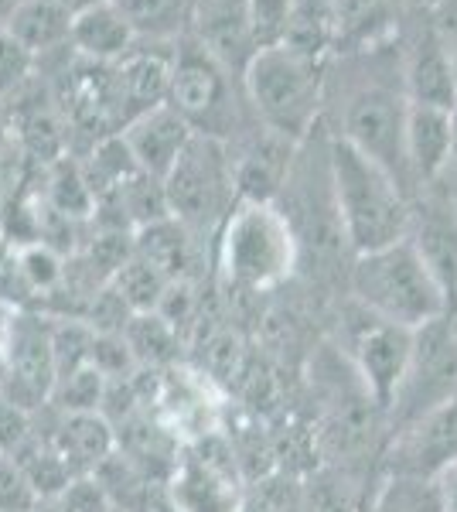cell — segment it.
Here are the masks:
<instances>
[{
  "label": "cell",
  "mask_w": 457,
  "mask_h": 512,
  "mask_svg": "<svg viewBox=\"0 0 457 512\" xmlns=\"http://www.w3.org/2000/svg\"><path fill=\"white\" fill-rule=\"evenodd\" d=\"M219 287L232 297H267L301 274V246L277 202H236L212 243Z\"/></svg>",
  "instance_id": "1"
},
{
  "label": "cell",
  "mask_w": 457,
  "mask_h": 512,
  "mask_svg": "<svg viewBox=\"0 0 457 512\" xmlns=\"http://www.w3.org/2000/svg\"><path fill=\"white\" fill-rule=\"evenodd\" d=\"M331 178H335L338 216L355 256L376 253L410 236L413 198L382 164L359 147L331 134Z\"/></svg>",
  "instance_id": "2"
},
{
  "label": "cell",
  "mask_w": 457,
  "mask_h": 512,
  "mask_svg": "<svg viewBox=\"0 0 457 512\" xmlns=\"http://www.w3.org/2000/svg\"><path fill=\"white\" fill-rule=\"evenodd\" d=\"M348 297H355L372 315L413 332L454 315L444 284L410 236L376 253L355 256L348 274Z\"/></svg>",
  "instance_id": "3"
},
{
  "label": "cell",
  "mask_w": 457,
  "mask_h": 512,
  "mask_svg": "<svg viewBox=\"0 0 457 512\" xmlns=\"http://www.w3.org/2000/svg\"><path fill=\"white\" fill-rule=\"evenodd\" d=\"M243 89L256 123L301 144L324 123L328 62L290 45L260 48L243 72Z\"/></svg>",
  "instance_id": "4"
},
{
  "label": "cell",
  "mask_w": 457,
  "mask_h": 512,
  "mask_svg": "<svg viewBox=\"0 0 457 512\" xmlns=\"http://www.w3.org/2000/svg\"><path fill=\"white\" fill-rule=\"evenodd\" d=\"M168 103L191 123L195 134L226 140V144L243 137L256 123V120L246 123V113L253 117V110L246 103L243 79L232 76L226 65L215 62L188 35L178 41Z\"/></svg>",
  "instance_id": "5"
},
{
  "label": "cell",
  "mask_w": 457,
  "mask_h": 512,
  "mask_svg": "<svg viewBox=\"0 0 457 512\" xmlns=\"http://www.w3.org/2000/svg\"><path fill=\"white\" fill-rule=\"evenodd\" d=\"M342 117H338L335 137L348 140L359 147L365 158L389 171L406 195L417 198L410 178V164H406V113H410V99H406L403 79L389 82L382 76H362L359 82H348L342 103H338Z\"/></svg>",
  "instance_id": "6"
},
{
  "label": "cell",
  "mask_w": 457,
  "mask_h": 512,
  "mask_svg": "<svg viewBox=\"0 0 457 512\" xmlns=\"http://www.w3.org/2000/svg\"><path fill=\"white\" fill-rule=\"evenodd\" d=\"M171 216L195 233L198 239L219 236L222 222L232 212L236 198V164L226 140L195 134L171 175L164 178Z\"/></svg>",
  "instance_id": "7"
},
{
  "label": "cell",
  "mask_w": 457,
  "mask_h": 512,
  "mask_svg": "<svg viewBox=\"0 0 457 512\" xmlns=\"http://www.w3.org/2000/svg\"><path fill=\"white\" fill-rule=\"evenodd\" d=\"M338 321H342V349L348 362L355 366V373L365 383V390L372 393V400L389 414L396 390H400L406 369H410L413 349H417V332L372 315L369 308H362L348 294L342 301Z\"/></svg>",
  "instance_id": "8"
},
{
  "label": "cell",
  "mask_w": 457,
  "mask_h": 512,
  "mask_svg": "<svg viewBox=\"0 0 457 512\" xmlns=\"http://www.w3.org/2000/svg\"><path fill=\"white\" fill-rule=\"evenodd\" d=\"M168 499L174 512H246V472L226 434L181 448Z\"/></svg>",
  "instance_id": "9"
},
{
  "label": "cell",
  "mask_w": 457,
  "mask_h": 512,
  "mask_svg": "<svg viewBox=\"0 0 457 512\" xmlns=\"http://www.w3.org/2000/svg\"><path fill=\"white\" fill-rule=\"evenodd\" d=\"M457 396V321L454 315L430 321L417 332L410 369H406L396 400L389 407V437L430 410Z\"/></svg>",
  "instance_id": "10"
},
{
  "label": "cell",
  "mask_w": 457,
  "mask_h": 512,
  "mask_svg": "<svg viewBox=\"0 0 457 512\" xmlns=\"http://www.w3.org/2000/svg\"><path fill=\"white\" fill-rule=\"evenodd\" d=\"M151 410L181 444H195L226 431L229 396L226 386L202 366L178 362V366L157 373Z\"/></svg>",
  "instance_id": "11"
},
{
  "label": "cell",
  "mask_w": 457,
  "mask_h": 512,
  "mask_svg": "<svg viewBox=\"0 0 457 512\" xmlns=\"http://www.w3.org/2000/svg\"><path fill=\"white\" fill-rule=\"evenodd\" d=\"M451 465H457V396L396 431L382 454L386 478L437 482Z\"/></svg>",
  "instance_id": "12"
},
{
  "label": "cell",
  "mask_w": 457,
  "mask_h": 512,
  "mask_svg": "<svg viewBox=\"0 0 457 512\" xmlns=\"http://www.w3.org/2000/svg\"><path fill=\"white\" fill-rule=\"evenodd\" d=\"M4 386L0 396L21 410L48 407L58 383L55 352H52V321L38 315H14L11 335L4 345Z\"/></svg>",
  "instance_id": "13"
},
{
  "label": "cell",
  "mask_w": 457,
  "mask_h": 512,
  "mask_svg": "<svg viewBox=\"0 0 457 512\" xmlns=\"http://www.w3.org/2000/svg\"><path fill=\"white\" fill-rule=\"evenodd\" d=\"M174 59H178V41H137L120 62L110 65L116 134L140 113L168 103Z\"/></svg>",
  "instance_id": "14"
},
{
  "label": "cell",
  "mask_w": 457,
  "mask_h": 512,
  "mask_svg": "<svg viewBox=\"0 0 457 512\" xmlns=\"http://www.w3.org/2000/svg\"><path fill=\"white\" fill-rule=\"evenodd\" d=\"M188 38L239 79L260 52L249 0H191Z\"/></svg>",
  "instance_id": "15"
},
{
  "label": "cell",
  "mask_w": 457,
  "mask_h": 512,
  "mask_svg": "<svg viewBox=\"0 0 457 512\" xmlns=\"http://www.w3.org/2000/svg\"><path fill=\"white\" fill-rule=\"evenodd\" d=\"M195 130L191 123L174 110L171 103H161L154 110L140 113L137 120H130L120 130V140L127 144L130 158L144 175L151 178H168L171 168L178 164V158L185 154V147L191 144Z\"/></svg>",
  "instance_id": "16"
},
{
  "label": "cell",
  "mask_w": 457,
  "mask_h": 512,
  "mask_svg": "<svg viewBox=\"0 0 457 512\" xmlns=\"http://www.w3.org/2000/svg\"><path fill=\"white\" fill-rule=\"evenodd\" d=\"M457 110H440V106H417L410 103L406 113V164H410L413 192L444 181L447 168L454 161L457 140Z\"/></svg>",
  "instance_id": "17"
},
{
  "label": "cell",
  "mask_w": 457,
  "mask_h": 512,
  "mask_svg": "<svg viewBox=\"0 0 457 512\" xmlns=\"http://www.w3.org/2000/svg\"><path fill=\"white\" fill-rule=\"evenodd\" d=\"M403 86L406 99L417 106H440L457 110V69L454 52L440 41L434 28L413 38L410 52L403 55Z\"/></svg>",
  "instance_id": "18"
},
{
  "label": "cell",
  "mask_w": 457,
  "mask_h": 512,
  "mask_svg": "<svg viewBox=\"0 0 457 512\" xmlns=\"http://www.w3.org/2000/svg\"><path fill=\"white\" fill-rule=\"evenodd\" d=\"M55 451L65 458L76 478L96 475L99 465L116 454V427L106 414H62L55 410V424L45 434Z\"/></svg>",
  "instance_id": "19"
},
{
  "label": "cell",
  "mask_w": 457,
  "mask_h": 512,
  "mask_svg": "<svg viewBox=\"0 0 457 512\" xmlns=\"http://www.w3.org/2000/svg\"><path fill=\"white\" fill-rule=\"evenodd\" d=\"M137 41L140 38H137L134 24L123 18V11L113 0L82 7V11H76V18H72L69 48L86 62L113 65V62H120Z\"/></svg>",
  "instance_id": "20"
},
{
  "label": "cell",
  "mask_w": 457,
  "mask_h": 512,
  "mask_svg": "<svg viewBox=\"0 0 457 512\" xmlns=\"http://www.w3.org/2000/svg\"><path fill=\"white\" fill-rule=\"evenodd\" d=\"M202 243L185 222L164 216L134 233V250L151 260L168 280H198L202 267Z\"/></svg>",
  "instance_id": "21"
},
{
  "label": "cell",
  "mask_w": 457,
  "mask_h": 512,
  "mask_svg": "<svg viewBox=\"0 0 457 512\" xmlns=\"http://www.w3.org/2000/svg\"><path fill=\"white\" fill-rule=\"evenodd\" d=\"M72 18L76 14L62 0H21L4 28L24 45V52L35 55V62L55 52H69Z\"/></svg>",
  "instance_id": "22"
},
{
  "label": "cell",
  "mask_w": 457,
  "mask_h": 512,
  "mask_svg": "<svg viewBox=\"0 0 457 512\" xmlns=\"http://www.w3.org/2000/svg\"><path fill=\"white\" fill-rule=\"evenodd\" d=\"M335 18L338 48L362 52V48L386 45L400 18V0H328Z\"/></svg>",
  "instance_id": "23"
},
{
  "label": "cell",
  "mask_w": 457,
  "mask_h": 512,
  "mask_svg": "<svg viewBox=\"0 0 457 512\" xmlns=\"http://www.w3.org/2000/svg\"><path fill=\"white\" fill-rule=\"evenodd\" d=\"M123 338H127L130 352H134L140 369H151V373H164V369L178 366L181 362V345H185V335L178 328H171L157 311H147V315H134L123 328Z\"/></svg>",
  "instance_id": "24"
},
{
  "label": "cell",
  "mask_w": 457,
  "mask_h": 512,
  "mask_svg": "<svg viewBox=\"0 0 457 512\" xmlns=\"http://www.w3.org/2000/svg\"><path fill=\"white\" fill-rule=\"evenodd\" d=\"M48 188H45V209H52L55 216L79 222L96 216V192L86 178V168L82 161L62 158L55 164H48Z\"/></svg>",
  "instance_id": "25"
},
{
  "label": "cell",
  "mask_w": 457,
  "mask_h": 512,
  "mask_svg": "<svg viewBox=\"0 0 457 512\" xmlns=\"http://www.w3.org/2000/svg\"><path fill=\"white\" fill-rule=\"evenodd\" d=\"M140 41H181L188 35L191 0H113Z\"/></svg>",
  "instance_id": "26"
},
{
  "label": "cell",
  "mask_w": 457,
  "mask_h": 512,
  "mask_svg": "<svg viewBox=\"0 0 457 512\" xmlns=\"http://www.w3.org/2000/svg\"><path fill=\"white\" fill-rule=\"evenodd\" d=\"M168 284L171 280L164 277L151 260H144V256L134 250V256H130L110 280V291L127 304L130 315H147V311H157Z\"/></svg>",
  "instance_id": "27"
},
{
  "label": "cell",
  "mask_w": 457,
  "mask_h": 512,
  "mask_svg": "<svg viewBox=\"0 0 457 512\" xmlns=\"http://www.w3.org/2000/svg\"><path fill=\"white\" fill-rule=\"evenodd\" d=\"M106 390H110V379L99 373V369L86 366L79 373L58 379L48 407L62 410V414H103Z\"/></svg>",
  "instance_id": "28"
},
{
  "label": "cell",
  "mask_w": 457,
  "mask_h": 512,
  "mask_svg": "<svg viewBox=\"0 0 457 512\" xmlns=\"http://www.w3.org/2000/svg\"><path fill=\"white\" fill-rule=\"evenodd\" d=\"M38 76V62L11 31L0 24V99L18 96L31 79Z\"/></svg>",
  "instance_id": "29"
},
{
  "label": "cell",
  "mask_w": 457,
  "mask_h": 512,
  "mask_svg": "<svg viewBox=\"0 0 457 512\" xmlns=\"http://www.w3.org/2000/svg\"><path fill=\"white\" fill-rule=\"evenodd\" d=\"M297 4H301V0H249L256 45H260V48L284 45L290 24H294Z\"/></svg>",
  "instance_id": "30"
},
{
  "label": "cell",
  "mask_w": 457,
  "mask_h": 512,
  "mask_svg": "<svg viewBox=\"0 0 457 512\" xmlns=\"http://www.w3.org/2000/svg\"><path fill=\"white\" fill-rule=\"evenodd\" d=\"M38 506V492L31 489L28 475L14 461V454L0 451V512H31Z\"/></svg>",
  "instance_id": "31"
},
{
  "label": "cell",
  "mask_w": 457,
  "mask_h": 512,
  "mask_svg": "<svg viewBox=\"0 0 457 512\" xmlns=\"http://www.w3.org/2000/svg\"><path fill=\"white\" fill-rule=\"evenodd\" d=\"M55 502L62 512H116L113 499L106 495L103 485L96 482V475L76 478L62 495H55Z\"/></svg>",
  "instance_id": "32"
},
{
  "label": "cell",
  "mask_w": 457,
  "mask_h": 512,
  "mask_svg": "<svg viewBox=\"0 0 457 512\" xmlns=\"http://www.w3.org/2000/svg\"><path fill=\"white\" fill-rule=\"evenodd\" d=\"M434 492H437L440 512H457V465H451L444 475L437 478Z\"/></svg>",
  "instance_id": "33"
},
{
  "label": "cell",
  "mask_w": 457,
  "mask_h": 512,
  "mask_svg": "<svg viewBox=\"0 0 457 512\" xmlns=\"http://www.w3.org/2000/svg\"><path fill=\"white\" fill-rule=\"evenodd\" d=\"M11 325H14V311L7 308L4 301H0V352H4V345H7V335H11Z\"/></svg>",
  "instance_id": "34"
},
{
  "label": "cell",
  "mask_w": 457,
  "mask_h": 512,
  "mask_svg": "<svg viewBox=\"0 0 457 512\" xmlns=\"http://www.w3.org/2000/svg\"><path fill=\"white\" fill-rule=\"evenodd\" d=\"M21 0H0V24H4L7 18H11L14 14V7H18Z\"/></svg>",
  "instance_id": "35"
},
{
  "label": "cell",
  "mask_w": 457,
  "mask_h": 512,
  "mask_svg": "<svg viewBox=\"0 0 457 512\" xmlns=\"http://www.w3.org/2000/svg\"><path fill=\"white\" fill-rule=\"evenodd\" d=\"M454 69H457V52H454Z\"/></svg>",
  "instance_id": "36"
}]
</instances>
